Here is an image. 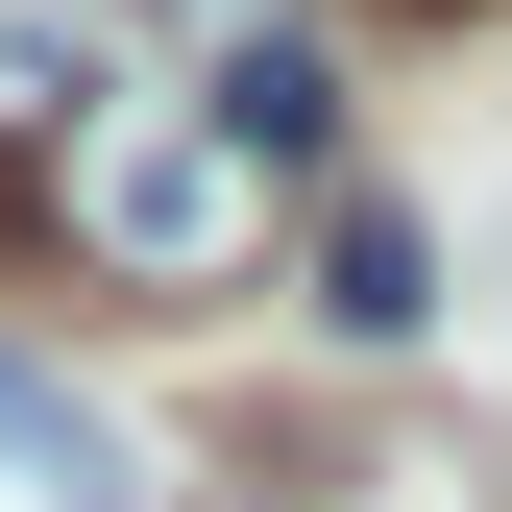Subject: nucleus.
Masks as SVG:
<instances>
[{"label":"nucleus","instance_id":"nucleus-1","mask_svg":"<svg viewBox=\"0 0 512 512\" xmlns=\"http://www.w3.org/2000/svg\"><path fill=\"white\" fill-rule=\"evenodd\" d=\"M269 196H293V171L244 147L220 74L196 98H171V74H98L74 122H49V171H25V244L98 269V293H244V269H269Z\"/></svg>","mask_w":512,"mask_h":512},{"label":"nucleus","instance_id":"nucleus-2","mask_svg":"<svg viewBox=\"0 0 512 512\" xmlns=\"http://www.w3.org/2000/svg\"><path fill=\"white\" fill-rule=\"evenodd\" d=\"M317 317H342V342H415V317H439V244L391 196H342V220H317Z\"/></svg>","mask_w":512,"mask_h":512},{"label":"nucleus","instance_id":"nucleus-3","mask_svg":"<svg viewBox=\"0 0 512 512\" xmlns=\"http://www.w3.org/2000/svg\"><path fill=\"white\" fill-rule=\"evenodd\" d=\"M220 98H244V147H269V171H317V147H342V74H317L293 25H244V49H220Z\"/></svg>","mask_w":512,"mask_h":512},{"label":"nucleus","instance_id":"nucleus-4","mask_svg":"<svg viewBox=\"0 0 512 512\" xmlns=\"http://www.w3.org/2000/svg\"><path fill=\"white\" fill-rule=\"evenodd\" d=\"M0 464H25L49 512H122V464H98V415H74V391H25V366H0Z\"/></svg>","mask_w":512,"mask_h":512}]
</instances>
